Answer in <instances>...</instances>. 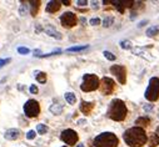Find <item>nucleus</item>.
I'll use <instances>...</instances> for the list:
<instances>
[{"instance_id":"nucleus-19","label":"nucleus","mask_w":159,"mask_h":147,"mask_svg":"<svg viewBox=\"0 0 159 147\" xmlns=\"http://www.w3.org/2000/svg\"><path fill=\"white\" fill-rule=\"evenodd\" d=\"M159 145V135L158 133H152L149 137V146L150 147H157Z\"/></svg>"},{"instance_id":"nucleus-15","label":"nucleus","mask_w":159,"mask_h":147,"mask_svg":"<svg viewBox=\"0 0 159 147\" xmlns=\"http://www.w3.org/2000/svg\"><path fill=\"white\" fill-rule=\"evenodd\" d=\"M45 33H46L48 35H50L51 37H54V39H58V40H60V39H61V34H60L59 31H57L54 28H53L51 25H46V28H45Z\"/></svg>"},{"instance_id":"nucleus-17","label":"nucleus","mask_w":159,"mask_h":147,"mask_svg":"<svg viewBox=\"0 0 159 147\" xmlns=\"http://www.w3.org/2000/svg\"><path fill=\"white\" fill-rule=\"evenodd\" d=\"M50 111L54 115H60L63 111V105L61 103H53L50 106Z\"/></svg>"},{"instance_id":"nucleus-13","label":"nucleus","mask_w":159,"mask_h":147,"mask_svg":"<svg viewBox=\"0 0 159 147\" xmlns=\"http://www.w3.org/2000/svg\"><path fill=\"white\" fill-rule=\"evenodd\" d=\"M61 3L60 2H57V0H51V2H49L48 4H46V11L48 12H57L59 9H60V5Z\"/></svg>"},{"instance_id":"nucleus-28","label":"nucleus","mask_w":159,"mask_h":147,"mask_svg":"<svg viewBox=\"0 0 159 147\" xmlns=\"http://www.w3.org/2000/svg\"><path fill=\"white\" fill-rule=\"evenodd\" d=\"M133 52H134V54H137V55H139V56H143V58H145V59L149 60V58L147 56V54H145L144 51H142L140 49H133Z\"/></svg>"},{"instance_id":"nucleus-31","label":"nucleus","mask_w":159,"mask_h":147,"mask_svg":"<svg viewBox=\"0 0 159 147\" xmlns=\"http://www.w3.org/2000/svg\"><path fill=\"white\" fill-rule=\"evenodd\" d=\"M35 136H36L35 131H29L28 133H26V138L28 140H33V138H35Z\"/></svg>"},{"instance_id":"nucleus-14","label":"nucleus","mask_w":159,"mask_h":147,"mask_svg":"<svg viewBox=\"0 0 159 147\" xmlns=\"http://www.w3.org/2000/svg\"><path fill=\"white\" fill-rule=\"evenodd\" d=\"M94 109V103L93 102H87V101H82L80 103V111L85 115H89L91 112V110Z\"/></svg>"},{"instance_id":"nucleus-35","label":"nucleus","mask_w":159,"mask_h":147,"mask_svg":"<svg viewBox=\"0 0 159 147\" xmlns=\"http://www.w3.org/2000/svg\"><path fill=\"white\" fill-rule=\"evenodd\" d=\"M76 4H78L79 6H84V5H87V4H88V2H85V0H78Z\"/></svg>"},{"instance_id":"nucleus-25","label":"nucleus","mask_w":159,"mask_h":147,"mask_svg":"<svg viewBox=\"0 0 159 147\" xmlns=\"http://www.w3.org/2000/svg\"><path fill=\"white\" fill-rule=\"evenodd\" d=\"M113 23H114V18L108 16V18H105V19L103 20V26H105V28H109V26H110Z\"/></svg>"},{"instance_id":"nucleus-1","label":"nucleus","mask_w":159,"mask_h":147,"mask_svg":"<svg viewBox=\"0 0 159 147\" xmlns=\"http://www.w3.org/2000/svg\"><path fill=\"white\" fill-rule=\"evenodd\" d=\"M123 138L129 147H142L143 145H145V142L148 140L144 128L138 127V126L128 128L124 132Z\"/></svg>"},{"instance_id":"nucleus-20","label":"nucleus","mask_w":159,"mask_h":147,"mask_svg":"<svg viewBox=\"0 0 159 147\" xmlns=\"http://www.w3.org/2000/svg\"><path fill=\"white\" fill-rule=\"evenodd\" d=\"M35 79H36L38 82L44 84V82H46V74H45V72H42V71H36V72H35Z\"/></svg>"},{"instance_id":"nucleus-24","label":"nucleus","mask_w":159,"mask_h":147,"mask_svg":"<svg viewBox=\"0 0 159 147\" xmlns=\"http://www.w3.org/2000/svg\"><path fill=\"white\" fill-rule=\"evenodd\" d=\"M89 46L88 45H83V46H73V47H69L67 49L68 52H74V51H83V50H87Z\"/></svg>"},{"instance_id":"nucleus-6","label":"nucleus","mask_w":159,"mask_h":147,"mask_svg":"<svg viewBox=\"0 0 159 147\" xmlns=\"http://www.w3.org/2000/svg\"><path fill=\"white\" fill-rule=\"evenodd\" d=\"M24 112L28 117H36L40 114V105L35 100H28L24 105Z\"/></svg>"},{"instance_id":"nucleus-38","label":"nucleus","mask_w":159,"mask_h":147,"mask_svg":"<svg viewBox=\"0 0 159 147\" xmlns=\"http://www.w3.org/2000/svg\"><path fill=\"white\" fill-rule=\"evenodd\" d=\"M93 8H94V9H97V8H98V3H95V2H93Z\"/></svg>"},{"instance_id":"nucleus-27","label":"nucleus","mask_w":159,"mask_h":147,"mask_svg":"<svg viewBox=\"0 0 159 147\" xmlns=\"http://www.w3.org/2000/svg\"><path fill=\"white\" fill-rule=\"evenodd\" d=\"M103 55H104L105 58H107L108 60H110V61H114V60H115V55L112 54L110 51H104V52H103Z\"/></svg>"},{"instance_id":"nucleus-21","label":"nucleus","mask_w":159,"mask_h":147,"mask_svg":"<svg viewBox=\"0 0 159 147\" xmlns=\"http://www.w3.org/2000/svg\"><path fill=\"white\" fill-rule=\"evenodd\" d=\"M65 100H67V102L69 105H74L76 102V97H75V95L73 92H67V93H65Z\"/></svg>"},{"instance_id":"nucleus-40","label":"nucleus","mask_w":159,"mask_h":147,"mask_svg":"<svg viewBox=\"0 0 159 147\" xmlns=\"http://www.w3.org/2000/svg\"><path fill=\"white\" fill-rule=\"evenodd\" d=\"M78 124H79V125H82V124H85V120H80V121H79Z\"/></svg>"},{"instance_id":"nucleus-33","label":"nucleus","mask_w":159,"mask_h":147,"mask_svg":"<svg viewBox=\"0 0 159 147\" xmlns=\"http://www.w3.org/2000/svg\"><path fill=\"white\" fill-rule=\"evenodd\" d=\"M90 25H99L100 24V19H98V18H94V19H90Z\"/></svg>"},{"instance_id":"nucleus-37","label":"nucleus","mask_w":159,"mask_h":147,"mask_svg":"<svg viewBox=\"0 0 159 147\" xmlns=\"http://www.w3.org/2000/svg\"><path fill=\"white\" fill-rule=\"evenodd\" d=\"M147 23H148L147 20H144V21H142V23H139V25H138V26H139V28H142V26H144V25H145V24H147Z\"/></svg>"},{"instance_id":"nucleus-22","label":"nucleus","mask_w":159,"mask_h":147,"mask_svg":"<svg viewBox=\"0 0 159 147\" xmlns=\"http://www.w3.org/2000/svg\"><path fill=\"white\" fill-rule=\"evenodd\" d=\"M159 34V26H157V25H154V26H150V28L147 30V35L148 36H155V35H158Z\"/></svg>"},{"instance_id":"nucleus-11","label":"nucleus","mask_w":159,"mask_h":147,"mask_svg":"<svg viewBox=\"0 0 159 147\" xmlns=\"http://www.w3.org/2000/svg\"><path fill=\"white\" fill-rule=\"evenodd\" d=\"M112 4H114V6L118 9L119 12H123L125 8H131L134 4L133 0H112Z\"/></svg>"},{"instance_id":"nucleus-32","label":"nucleus","mask_w":159,"mask_h":147,"mask_svg":"<svg viewBox=\"0 0 159 147\" xmlns=\"http://www.w3.org/2000/svg\"><path fill=\"white\" fill-rule=\"evenodd\" d=\"M10 61H11L10 58H8V59H0V68H3L4 65H8Z\"/></svg>"},{"instance_id":"nucleus-30","label":"nucleus","mask_w":159,"mask_h":147,"mask_svg":"<svg viewBox=\"0 0 159 147\" xmlns=\"http://www.w3.org/2000/svg\"><path fill=\"white\" fill-rule=\"evenodd\" d=\"M26 10H28V5H26V3H23V5L20 6V10H19V12H20V15H21V16L25 15Z\"/></svg>"},{"instance_id":"nucleus-9","label":"nucleus","mask_w":159,"mask_h":147,"mask_svg":"<svg viewBox=\"0 0 159 147\" xmlns=\"http://www.w3.org/2000/svg\"><path fill=\"white\" fill-rule=\"evenodd\" d=\"M60 23L64 28H73V26L76 25L78 19H76V15L74 14V12L67 11L60 16Z\"/></svg>"},{"instance_id":"nucleus-39","label":"nucleus","mask_w":159,"mask_h":147,"mask_svg":"<svg viewBox=\"0 0 159 147\" xmlns=\"http://www.w3.org/2000/svg\"><path fill=\"white\" fill-rule=\"evenodd\" d=\"M63 4H65V5H69L70 4V2H67V0H64V2H61Z\"/></svg>"},{"instance_id":"nucleus-41","label":"nucleus","mask_w":159,"mask_h":147,"mask_svg":"<svg viewBox=\"0 0 159 147\" xmlns=\"http://www.w3.org/2000/svg\"><path fill=\"white\" fill-rule=\"evenodd\" d=\"M76 147H84V146H83V145H78Z\"/></svg>"},{"instance_id":"nucleus-23","label":"nucleus","mask_w":159,"mask_h":147,"mask_svg":"<svg viewBox=\"0 0 159 147\" xmlns=\"http://www.w3.org/2000/svg\"><path fill=\"white\" fill-rule=\"evenodd\" d=\"M36 132L39 133V135H45V133L48 132V127H46V125H43V124L36 125Z\"/></svg>"},{"instance_id":"nucleus-26","label":"nucleus","mask_w":159,"mask_h":147,"mask_svg":"<svg viewBox=\"0 0 159 147\" xmlns=\"http://www.w3.org/2000/svg\"><path fill=\"white\" fill-rule=\"evenodd\" d=\"M120 47L125 49V50L131 49V43L129 41V40H123V41H120Z\"/></svg>"},{"instance_id":"nucleus-42","label":"nucleus","mask_w":159,"mask_h":147,"mask_svg":"<svg viewBox=\"0 0 159 147\" xmlns=\"http://www.w3.org/2000/svg\"><path fill=\"white\" fill-rule=\"evenodd\" d=\"M64 147H67V146H64Z\"/></svg>"},{"instance_id":"nucleus-3","label":"nucleus","mask_w":159,"mask_h":147,"mask_svg":"<svg viewBox=\"0 0 159 147\" xmlns=\"http://www.w3.org/2000/svg\"><path fill=\"white\" fill-rule=\"evenodd\" d=\"M119 140L112 132H103L94 138L95 147H118Z\"/></svg>"},{"instance_id":"nucleus-8","label":"nucleus","mask_w":159,"mask_h":147,"mask_svg":"<svg viewBox=\"0 0 159 147\" xmlns=\"http://www.w3.org/2000/svg\"><path fill=\"white\" fill-rule=\"evenodd\" d=\"M110 72L113 75H115V77L118 79V81L122 85H124L127 82V70L124 66L122 65H113L110 68Z\"/></svg>"},{"instance_id":"nucleus-5","label":"nucleus","mask_w":159,"mask_h":147,"mask_svg":"<svg viewBox=\"0 0 159 147\" xmlns=\"http://www.w3.org/2000/svg\"><path fill=\"white\" fill-rule=\"evenodd\" d=\"M145 99L148 101H157L159 99V79L152 77L149 81V86L145 90Z\"/></svg>"},{"instance_id":"nucleus-7","label":"nucleus","mask_w":159,"mask_h":147,"mask_svg":"<svg viewBox=\"0 0 159 147\" xmlns=\"http://www.w3.org/2000/svg\"><path fill=\"white\" fill-rule=\"evenodd\" d=\"M60 138H61L63 142H65L67 145L74 146V145L78 142V138H79V137H78V133H76L74 130L68 128V130H64V131L61 132Z\"/></svg>"},{"instance_id":"nucleus-4","label":"nucleus","mask_w":159,"mask_h":147,"mask_svg":"<svg viewBox=\"0 0 159 147\" xmlns=\"http://www.w3.org/2000/svg\"><path fill=\"white\" fill-rule=\"evenodd\" d=\"M100 87V80L97 75L93 74H87L83 76V82L80 85V89L84 92H89V91H94Z\"/></svg>"},{"instance_id":"nucleus-16","label":"nucleus","mask_w":159,"mask_h":147,"mask_svg":"<svg viewBox=\"0 0 159 147\" xmlns=\"http://www.w3.org/2000/svg\"><path fill=\"white\" fill-rule=\"evenodd\" d=\"M29 6H30V12H31V15L35 16L38 14V11H39V8H40V2H36V0H31V2H29Z\"/></svg>"},{"instance_id":"nucleus-36","label":"nucleus","mask_w":159,"mask_h":147,"mask_svg":"<svg viewBox=\"0 0 159 147\" xmlns=\"http://www.w3.org/2000/svg\"><path fill=\"white\" fill-rule=\"evenodd\" d=\"M144 110H145V111H150V110H153V105L147 103V105L144 106Z\"/></svg>"},{"instance_id":"nucleus-34","label":"nucleus","mask_w":159,"mask_h":147,"mask_svg":"<svg viewBox=\"0 0 159 147\" xmlns=\"http://www.w3.org/2000/svg\"><path fill=\"white\" fill-rule=\"evenodd\" d=\"M38 91H39V90H38V87H36L35 85H31V86H30V92H31V93H38Z\"/></svg>"},{"instance_id":"nucleus-18","label":"nucleus","mask_w":159,"mask_h":147,"mask_svg":"<svg viewBox=\"0 0 159 147\" xmlns=\"http://www.w3.org/2000/svg\"><path fill=\"white\" fill-rule=\"evenodd\" d=\"M150 124V118L149 117H139L137 118V121H135V125H138V127L140 126H149Z\"/></svg>"},{"instance_id":"nucleus-10","label":"nucleus","mask_w":159,"mask_h":147,"mask_svg":"<svg viewBox=\"0 0 159 147\" xmlns=\"http://www.w3.org/2000/svg\"><path fill=\"white\" fill-rule=\"evenodd\" d=\"M115 89V82L109 77H103L100 81V91L103 95H110Z\"/></svg>"},{"instance_id":"nucleus-29","label":"nucleus","mask_w":159,"mask_h":147,"mask_svg":"<svg viewBox=\"0 0 159 147\" xmlns=\"http://www.w3.org/2000/svg\"><path fill=\"white\" fill-rule=\"evenodd\" d=\"M18 52H19V54H23V55H26V54H29V52H30V50L28 47L20 46V47H18Z\"/></svg>"},{"instance_id":"nucleus-12","label":"nucleus","mask_w":159,"mask_h":147,"mask_svg":"<svg viewBox=\"0 0 159 147\" xmlns=\"http://www.w3.org/2000/svg\"><path fill=\"white\" fill-rule=\"evenodd\" d=\"M4 137L6 140H9V141H14V140H17V138L20 137V131L18 128H10V130L5 131Z\"/></svg>"},{"instance_id":"nucleus-2","label":"nucleus","mask_w":159,"mask_h":147,"mask_svg":"<svg viewBox=\"0 0 159 147\" xmlns=\"http://www.w3.org/2000/svg\"><path fill=\"white\" fill-rule=\"evenodd\" d=\"M127 114H128V110H127L125 103L119 99H115L110 102L108 112H107L108 117L114 120V121H123L127 117Z\"/></svg>"}]
</instances>
